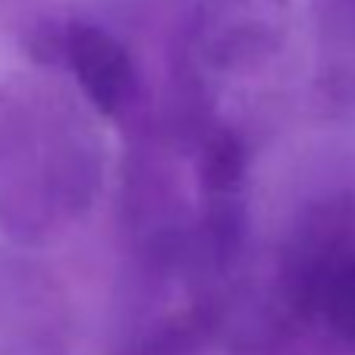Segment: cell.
I'll return each mask as SVG.
<instances>
[{"label":"cell","instance_id":"1","mask_svg":"<svg viewBox=\"0 0 355 355\" xmlns=\"http://www.w3.org/2000/svg\"><path fill=\"white\" fill-rule=\"evenodd\" d=\"M104 180V145L92 116L57 85H16L0 145V233L35 248L88 214Z\"/></svg>","mask_w":355,"mask_h":355},{"label":"cell","instance_id":"2","mask_svg":"<svg viewBox=\"0 0 355 355\" xmlns=\"http://www.w3.org/2000/svg\"><path fill=\"white\" fill-rule=\"evenodd\" d=\"M289 32V0H192L182 51L201 76H252L283 54Z\"/></svg>","mask_w":355,"mask_h":355},{"label":"cell","instance_id":"3","mask_svg":"<svg viewBox=\"0 0 355 355\" xmlns=\"http://www.w3.org/2000/svg\"><path fill=\"white\" fill-rule=\"evenodd\" d=\"M76 309L63 280L26 255L0 248V355H73Z\"/></svg>","mask_w":355,"mask_h":355},{"label":"cell","instance_id":"9","mask_svg":"<svg viewBox=\"0 0 355 355\" xmlns=\"http://www.w3.org/2000/svg\"><path fill=\"white\" fill-rule=\"evenodd\" d=\"M13 107H16V85H0V145H3L10 123H13Z\"/></svg>","mask_w":355,"mask_h":355},{"label":"cell","instance_id":"6","mask_svg":"<svg viewBox=\"0 0 355 355\" xmlns=\"http://www.w3.org/2000/svg\"><path fill=\"white\" fill-rule=\"evenodd\" d=\"M315 94L334 116L355 110V0H311Z\"/></svg>","mask_w":355,"mask_h":355},{"label":"cell","instance_id":"7","mask_svg":"<svg viewBox=\"0 0 355 355\" xmlns=\"http://www.w3.org/2000/svg\"><path fill=\"white\" fill-rule=\"evenodd\" d=\"M201 195L208 201L239 198V189L248 173V145L230 126H211L198 141L195 161Z\"/></svg>","mask_w":355,"mask_h":355},{"label":"cell","instance_id":"8","mask_svg":"<svg viewBox=\"0 0 355 355\" xmlns=\"http://www.w3.org/2000/svg\"><path fill=\"white\" fill-rule=\"evenodd\" d=\"M318 315L330 324V330L336 336H343L346 343H355V252L330 280Z\"/></svg>","mask_w":355,"mask_h":355},{"label":"cell","instance_id":"4","mask_svg":"<svg viewBox=\"0 0 355 355\" xmlns=\"http://www.w3.org/2000/svg\"><path fill=\"white\" fill-rule=\"evenodd\" d=\"M355 252V192H330L309 201L289 230L280 252V293L293 315L311 318L321 311L336 270Z\"/></svg>","mask_w":355,"mask_h":355},{"label":"cell","instance_id":"5","mask_svg":"<svg viewBox=\"0 0 355 355\" xmlns=\"http://www.w3.org/2000/svg\"><path fill=\"white\" fill-rule=\"evenodd\" d=\"M54 63L69 67L94 114L114 120L135 101L139 76L132 54L116 35L94 22H67L54 28Z\"/></svg>","mask_w":355,"mask_h":355}]
</instances>
